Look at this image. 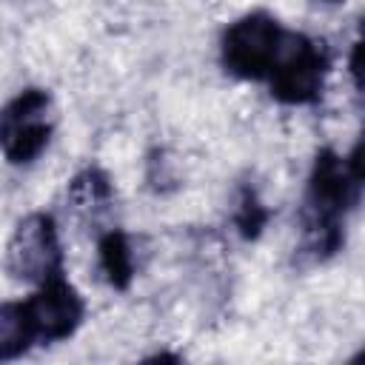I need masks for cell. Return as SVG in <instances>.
Returning <instances> with one entry per match:
<instances>
[{
	"label": "cell",
	"instance_id": "2",
	"mask_svg": "<svg viewBox=\"0 0 365 365\" xmlns=\"http://www.w3.org/2000/svg\"><path fill=\"white\" fill-rule=\"evenodd\" d=\"M285 31L288 29L271 11H248L237 17L220 37V63L225 74L248 83H265L279 57Z\"/></svg>",
	"mask_w": 365,
	"mask_h": 365
},
{
	"label": "cell",
	"instance_id": "9",
	"mask_svg": "<svg viewBox=\"0 0 365 365\" xmlns=\"http://www.w3.org/2000/svg\"><path fill=\"white\" fill-rule=\"evenodd\" d=\"M37 345L34 328L29 322L26 305L20 302H0V362L17 359Z\"/></svg>",
	"mask_w": 365,
	"mask_h": 365
},
{
	"label": "cell",
	"instance_id": "10",
	"mask_svg": "<svg viewBox=\"0 0 365 365\" xmlns=\"http://www.w3.org/2000/svg\"><path fill=\"white\" fill-rule=\"evenodd\" d=\"M271 220V208L262 202L257 185L240 182L237 188V205H234V228L242 240H259L265 225Z\"/></svg>",
	"mask_w": 365,
	"mask_h": 365
},
{
	"label": "cell",
	"instance_id": "6",
	"mask_svg": "<svg viewBox=\"0 0 365 365\" xmlns=\"http://www.w3.org/2000/svg\"><path fill=\"white\" fill-rule=\"evenodd\" d=\"M23 305L34 328L37 345H51L74 336L86 319V299L66 279V274L34 285V294L23 299Z\"/></svg>",
	"mask_w": 365,
	"mask_h": 365
},
{
	"label": "cell",
	"instance_id": "5",
	"mask_svg": "<svg viewBox=\"0 0 365 365\" xmlns=\"http://www.w3.org/2000/svg\"><path fill=\"white\" fill-rule=\"evenodd\" d=\"M6 274L23 285H40L63 274L57 220L48 211L26 214L6 242Z\"/></svg>",
	"mask_w": 365,
	"mask_h": 365
},
{
	"label": "cell",
	"instance_id": "4",
	"mask_svg": "<svg viewBox=\"0 0 365 365\" xmlns=\"http://www.w3.org/2000/svg\"><path fill=\"white\" fill-rule=\"evenodd\" d=\"M54 100L46 88H23L0 108V154L11 165H31L51 143Z\"/></svg>",
	"mask_w": 365,
	"mask_h": 365
},
{
	"label": "cell",
	"instance_id": "11",
	"mask_svg": "<svg viewBox=\"0 0 365 365\" xmlns=\"http://www.w3.org/2000/svg\"><path fill=\"white\" fill-rule=\"evenodd\" d=\"M359 40L354 43V48H351V60H348V66H351V77H354V88H359Z\"/></svg>",
	"mask_w": 365,
	"mask_h": 365
},
{
	"label": "cell",
	"instance_id": "7",
	"mask_svg": "<svg viewBox=\"0 0 365 365\" xmlns=\"http://www.w3.org/2000/svg\"><path fill=\"white\" fill-rule=\"evenodd\" d=\"M97 265L114 291H128L137 277V257L131 237L123 228H108L97 237Z\"/></svg>",
	"mask_w": 365,
	"mask_h": 365
},
{
	"label": "cell",
	"instance_id": "8",
	"mask_svg": "<svg viewBox=\"0 0 365 365\" xmlns=\"http://www.w3.org/2000/svg\"><path fill=\"white\" fill-rule=\"evenodd\" d=\"M66 200L68 205L80 214V217H100L111 208L114 202V182L108 177L106 168L100 165H86L83 171H77L66 188Z\"/></svg>",
	"mask_w": 365,
	"mask_h": 365
},
{
	"label": "cell",
	"instance_id": "3",
	"mask_svg": "<svg viewBox=\"0 0 365 365\" xmlns=\"http://www.w3.org/2000/svg\"><path fill=\"white\" fill-rule=\"evenodd\" d=\"M331 71V54L322 40L302 31H285L279 57L268 74V91L282 106H314L322 100Z\"/></svg>",
	"mask_w": 365,
	"mask_h": 365
},
{
	"label": "cell",
	"instance_id": "12",
	"mask_svg": "<svg viewBox=\"0 0 365 365\" xmlns=\"http://www.w3.org/2000/svg\"><path fill=\"white\" fill-rule=\"evenodd\" d=\"M314 3H319V6H339V3H345V0H314Z\"/></svg>",
	"mask_w": 365,
	"mask_h": 365
},
{
	"label": "cell",
	"instance_id": "1",
	"mask_svg": "<svg viewBox=\"0 0 365 365\" xmlns=\"http://www.w3.org/2000/svg\"><path fill=\"white\" fill-rule=\"evenodd\" d=\"M359 154L362 143H356L351 154H339L328 145L314 154L299 208L302 237L297 245V259L302 265L328 262L345 248V222L362 197Z\"/></svg>",
	"mask_w": 365,
	"mask_h": 365
}]
</instances>
